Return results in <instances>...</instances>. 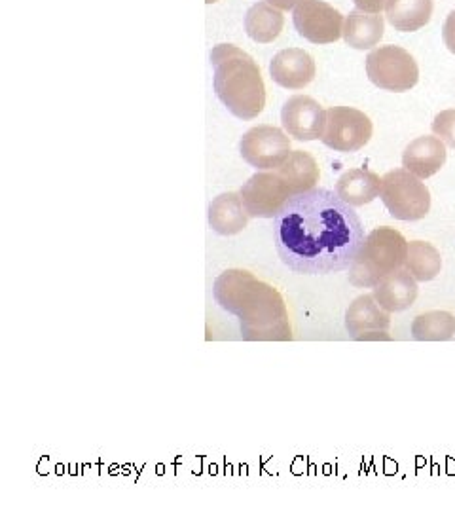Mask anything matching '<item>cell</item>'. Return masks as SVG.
I'll return each instance as SVG.
<instances>
[{"label":"cell","instance_id":"cell-22","mask_svg":"<svg viewBox=\"0 0 455 512\" xmlns=\"http://www.w3.org/2000/svg\"><path fill=\"white\" fill-rule=\"evenodd\" d=\"M404 268L419 283L433 281L442 270V256L437 247L427 241H410Z\"/></svg>","mask_w":455,"mask_h":512},{"label":"cell","instance_id":"cell-23","mask_svg":"<svg viewBox=\"0 0 455 512\" xmlns=\"http://www.w3.org/2000/svg\"><path fill=\"white\" fill-rule=\"evenodd\" d=\"M455 336V317L450 311H427L412 323V338L418 342H446Z\"/></svg>","mask_w":455,"mask_h":512},{"label":"cell","instance_id":"cell-21","mask_svg":"<svg viewBox=\"0 0 455 512\" xmlns=\"http://www.w3.org/2000/svg\"><path fill=\"white\" fill-rule=\"evenodd\" d=\"M285 18L279 8L268 2H256L245 16V31L258 44H270L281 35Z\"/></svg>","mask_w":455,"mask_h":512},{"label":"cell","instance_id":"cell-27","mask_svg":"<svg viewBox=\"0 0 455 512\" xmlns=\"http://www.w3.org/2000/svg\"><path fill=\"white\" fill-rule=\"evenodd\" d=\"M279 10H294L302 0H264Z\"/></svg>","mask_w":455,"mask_h":512},{"label":"cell","instance_id":"cell-25","mask_svg":"<svg viewBox=\"0 0 455 512\" xmlns=\"http://www.w3.org/2000/svg\"><path fill=\"white\" fill-rule=\"evenodd\" d=\"M442 38H444V44L446 48L455 54V10L448 16L446 23H444V29H442Z\"/></svg>","mask_w":455,"mask_h":512},{"label":"cell","instance_id":"cell-14","mask_svg":"<svg viewBox=\"0 0 455 512\" xmlns=\"http://www.w3.org/2000/svg\"><path fill=\"white\" fill-rule=\"evenodd\" d=\"M446 143L435 137H418L402 152V167L419 179L437 175L446 164Z\"/></svg>","mask_w":455,"mask_h":512},{"label":"cell","instance_id":"cell-8","mask_svg":"<svg viewBox=\"0 0 455 512\" xmlns=\"http://www.w3.org/2000/svg\"><path fill=\"white\" fill-rule=\"evenodd\" d=\"M241 158L258 171H272L291 154V139L287 131L275 126L251 128L239 141Z\"/></svg>","mask_w":455,"mask_h":512},{"label":"cell","instance_id":"cell-12","mask_svg":"<svg viewBox=\"0 0 455 512\" xmlns=\"http://www.w3.org/2000/svg\"><path fill=\"white\" fill-rule=\"evenodd\" d=\"M391 313L383 310L374 294H363L349 304L346 329L355 340H389Z\"/></svg>","mask_w":455,"mask_h":512},{"label":"cell","instance_id":"cell-3","mask_svg":"<svg viewBox=\"0 0 455 512\" xmlns=\"http://www.w3.org/2000/svg\"><path fill=\"white\" fill-rule=\"evenodd\" d=\"M213 86L220 103L239 120H255L266 107V86L255 59L237 46L220 44L211 52Z\"/></svg>","mask_w":455,"mask_h":512},{"label":"cell","instance_id":"cell-24","mask_svg":"<svg viewBox=\"0 0 455 512\" xmlns=\"http://www.w3.org/2000/svg\"><path fill=\"white\" fill-rule=\"evenodd\" d=\"M433 133L448 147L455 148V109L438 112L433 120Z\"/></svg>","mask_w":455,"mask_h":512},{"label":"cell","instance_id":"cell-18","mask_svg":"<svg viewBox=\"0 0 455 512\" xmlns=\"http://www.w3.org/2000/svg\"><path fill=\"white\" fill-rule=\"evenodd\" d=\"M275 171L291 188L292 196L313 190L321 177V171H319V165L315 162V158L311 156L310 152H304V150H292L291 154L287 156V160Z\"/></svg>","mask_w":455,"mask_h":512},{"label":"cell","instance_id":"cell-11","mask_svg":"<svg viewBox=\"0 0 455 512\" xmlns=\"http://www.w3.org/2000/svg\"><path fill=\"white\" fill-rule=\"evenodd\" d=\"M327 110L310 95H292L281 110V124L296 141H315L323 137Z\"/></svg>","mask_w":455,"mask_h":512},{"label":"cell","instance_id":"cell-26","mask_svg":"<svg viewBox=\"0 0 455 512\" xmlns=\"http://www.w3.org/2000/svg\"><path fill=\"white\" fill-rule=\"evenodd\" d=\"M355 6L368 14H382L387 6V0H353Z\"/></svg>","mask_w":455,"mask_h":512},{"label":"cell","instance_id":"cell-28","mask_svg":"<svg viewBox=\"0 0 455 512\" xmlns=\"http://www.w3.org/2000/svg\"><path fill=\"white\" fill-rule=\"evenodd\" d=\"M205 2H207V4H213V2H217V0H205Z\"/></svg>","mask_w":455,"mask_h":512},{"label":"cell","instance_id":"cell-10","mask_svg":"<svg viewBox=\"0 0 455 512\" xmlns=\"http://www.w3.org/2000/svg\"><path fill=\"white\" fill-rule=\"evenodd\" d=\"M300 37L313 44H332L344 35V16L323 0H302L292 14Z\"/></svg>","mask_w":455,"mask_h":512},{"label":"cell","instance_id":"cell-15","mask_svg":"<svg viewBox=\"0 0 455 512\" xmlns=\"http://www.w3.org/2000/svg\"><path fill=\"white\" fill-rule=\"evenodd\" d=\"M372 294L383 310L389 313L408 310L418 298V281L406 268H401L393 274L385 275L374 287Z\"/></svg>","mask_w":455,"mask_h":512},{"label":"cell","instance_id":"cell-20","mask_svg":"<svg viewBox=\"0 0 455 512\" xmlns=\"http://www.w3.org/2000/svg\"><path fill=\"white\" fill-rule=\"evenodd\" d=\"M433 8V0H387L385 18L397 31L414 33L431 21Z\"/></svg>","mask_w":455,"mask_h":512},{"label":"cell","instance_id":"cell-16","mask_svg":"<svg viewBox=\"0 0 455 512\" xmlns=\"http://www.w3.org/2000/svg\"><path fill=\"white\" fill-rule=\"evenodd\" d=\"M207 219L213 232H217L219 236H236L247 228L251 217L243 205L241 194L224 192L209 203Z\"/></svg>","mask_w":455,"mask_h":512},{"label":"cell","instance_id":"cell-7","mask_svg":"<svg viewBox=\"0 0 455 512\" xmlns=\"http://www.w3.org/2000/svg\"><path fill=\"white\" fill-rule=\"evenodd\" d=\"M374 126L361 110L351 107H332L327 110L323 145L334 152H357L372 139Z\"/></svg>","mask_w":455,"mask_h":512},{"label":"cell","instance_id":"cell-4","mask_svg":"<svg viewBox=\"0 0 455 512\" xmlns=\"http://www.w3.org/2000/svg\"><path fill=\"white\" fill-rule=\"evenodd\" d=\"M408 256V241L399 230L380 226L372 230L349 266V283L359 289L376 287L385 275L404 268Z\"/></svg>","mask_w":455,"mask_h":512},{"label":"cell","instance_id":"cell-5","mask_svg":"<svg viewBox=\"0 0 455 512\" xmlns=\"http://www.w3.org/2000/svg\"><path fill=\"white\" fill-rule=\"evenodd\" d=\"M383 205L393 219L414 222L425 219L431 211V192L408 169H393L382 179Z\"/></svg>","mask_w":455,"mask_h":512},{"label":"cell","instance_id":"cell-6","mask_svg":"<svg viewBox=\"0 0 455 512\" xmlns=\"http://www.w3.org/2000/svg\"><path fill=\"white\" fill-rule=\"evenodd\" d=\"M366 74L383 92H410L419 80L416 59L401 46H380L366 57Z\"/></svg>","mask_w":455,"mask_h":512},{"label":"cell","instance_id":"cell-1","mask_svg":"<svg viewBox=\"0 0 455 512\" xmlns=\"http://www.w3.org/2000/svg\"><path fill=\"white\" fill-rule=\"evenodd\" d=\"M364 239L361 217L327 188L292 196L273 219L277 255L294 274L344 272L359 255Z\"/></svg>","mask_w":455,"mask_h":512},{"label":"cell","instance_id":"cell-9","mask_svg":"<svg viewBox=\"0 0 455 512\" xmlns=\"http://www.w3.org/2000/svg\"><path fill=\"white\" fill-rule=\"evenodd\" d=\"M243 205L253 219H275L292 198L291 188L277 171H258L239 190Z\"/></svg>","mask_w":455,"mask_h":512},{"label":"cell","instance_id":"cell-2","mask_svg":"<svg viewBox=\"0 0 455 512\" xmlns=\"http://www.w3.org/2000/svg\"><path fill=\"white\" fill-rule=\"evenodd\" d=\"M213 294L222 310L239 319L245 342H291L287 304L270 283L247 270H226L215 279Z\"/></svg>","mask_w":455,"mask_h":512},{"label":"cell","instance_id":"cell-13","mask_svg":"<svg viewBox=\"0 0 455 512\" xmlns=\"http://www.w3.org/2000/svg\"><path fill=\"white\" fill-rule=\"evenodd\" d=\"M315 61L300 48L281 50L270 63L273 82L285 90H304L315 78Z\"/></svg>","mask_w":455,"mask_h":512},{"label":"cell","instance_id":"cell-17","mask_svg":"<svg viewBox=\"0 0 455 512\" xmlns=\"http://www.w3.org/2000/svg\"><path fill=\"white\" fill-rule=\"evenodd\" d=\"M380 192L382 179L368 169H349L336 183V194L351 207H363L374 202Z\"/></svg>","mask_w":455,"mask_h":512},{"label":"cell","instance_id":"cell-19","mask_svg":"<svg viewBox=\"0 0 455 512\" xmlns=\"http://www.w3.org/2000/svg\"><path fill=\"white\" fill-rule=\"evenodd\" d=\"M383 16L368 14L363 10H353L344 23V40L355 50H370L380 44L383 38Z\"/></svg>","mask_w":455,"mask_h":512}]
</instances>
